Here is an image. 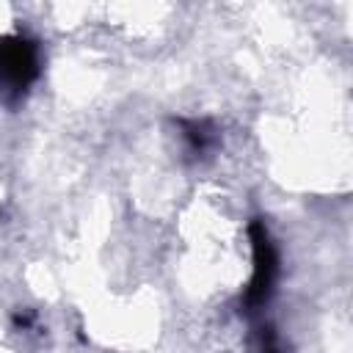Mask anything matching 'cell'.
<instances>
[{"mask_svg": "<svg viewBox=\"0 0 353 353\" xmlns=\"http://www.w3.org/2000/svg\"><path fill=\"white\" fill-rule=\"evenodd\" d=\"M39 77V50L25 36H0V91L19 97Z\"/></svg>", "mask_w": 353, "mask_h": 353, "instance_id": "6da1fadb", "label": "cell"}, {"mask_svg": "<svg viewBox=\"0 0 353 353\" xmlns=\"http://www.w3.org/2000/svg\"><path fill=\"white\" fill-rule=\"evenodd\" d=\"M248 234H251V251H254V276L245 290L243 306H245V312H256L273 295L276 276H279V254H276V245L262 221H254Z\"/></svg>", "mask_w": 353, "mask_h": 353, "instance_id": "7a4b0ae2", "label": "cell"}, {"mask_svg": "<svg viewBox=\"0 0 353 353\" xmlns=\"http://www.w3.org/2000/svg\"><path fill=\"white\" fill-rule=\"evenodd\" d=\"M179 127H182L185 146H188V152H190L193 157H204L207 152L215 149L218 132H215L212 121H207V119H182Z\"/></svg>", "mask_w": 353, "mask_h": 353, "instance_id": "3957f363", "label": "cell"}, {"mask_svg": "<svg viewBox=\"0 0 353 353\" xmlns=\"http://www.w3.org/2000/svg\"><path fill=\"white\" fill-rule=\"evenodd\" d=\"M256 353H281L276 331L270 325H259L256 328Z\"/></svg>", "mask_w": 353, "mask_h": 353, "instance_id": "277c9868", "label": "cell"}]
</instances>
